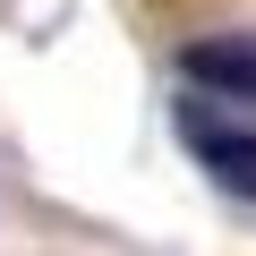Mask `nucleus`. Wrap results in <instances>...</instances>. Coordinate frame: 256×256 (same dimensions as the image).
<instances>
[{
  "instance_id": "1",
  "label": "nucleus",
  "mask_w": 256,
  "mask_h": 256,
  "mask_svg": "<svg viewBox=\"0 0 256 256\" xmlns=\"http://www.w3.org/2000/svg\"><path fill=\"white\" fill-rule=\"evenodd\" d=\"M180 146L196 154V171H205L222 196L256 205V128H248V120H222L214 102H180Z\"/></svg>"
},
{
  "instance_id": "2",
  "label": "nucleus",
  "mask_w": 256,
  "mask_h": 256,
  "mask_svg": "<svg viewBox=\"0 0 256 256\" xmlns=\"http://www.w3.org/2000/svg\"><path fill=\"white\" fill-rule=\"evenodd\" d=\"M180 77L222 94V102H256V34H205L180 52Z\"/></svg>"
}]
</instances>
